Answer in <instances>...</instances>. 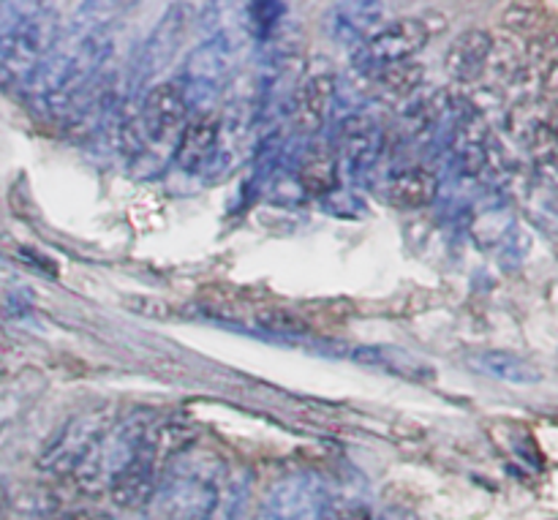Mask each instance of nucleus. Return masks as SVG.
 Returning <instances> with one entry per match:
<instances>
[{"label":"nucleus","instance_id":"1","mask_svg":"<svg viewBox=\"0 0 558 520\" xmlns=\"http://www.w3.org/2000/svg\"><path fill=\"white\" fill-rule=\"evenodd\" d=\"M434 31L425 20L420 16H409V20H398L392 25L381 27L379 33L368 38V41L360 47V63L365 65H396L407 63L414 52L425 47L430 41Z\"/></svg>","mask_w":558,"mask_h":520},{"label":"nucleus","instance_id":"2","mask_svg":"<svg viewBox=\"0 0 558 520\" xmlns=\"http://www.w3.org/2000/svg\"><path fill=\"white\" fill-rule=\"evenodd\" d=\"M101 425V412H90L85 414V418H76L74 423L65 425L52 450H47V456L41 458V467L52 469V472H74L82 463V458L93 450L98 436L104 434Z\"/></svg>","mask_w":558,"mask_h":520},{"label":"nucleus","instance_id":"3","mask_svg":"<svg viewBox=\"0 0 558 520\" xmlns=\"http://www.w3.org/2000/svg\"><path fill=\"white\" fill-rule=\"evenodd\" d=\"M189 114V98L178 82H161L153 87L142 104V120L153 140H167L172 131H178L185 123Z\"/></svg>","mask_w":558,"mask_h":520},{"label":"nucleus","instance_id":"4","mask_svg":"<svg viewBox=\"0 0 558 520\" xmlns=\"http://www.w3.org/2000/svg\"><path fill=\"white\" fill-rule=\"evenodd\" d=\"M114 505L125 507V510H136V507L147 505L150 496L156 494V467L147 458L136 456L134 461L125 463L109 485Z\"/></svg>","mask_w":558,"mask_h":520},{"label":"nucleus","instance_id":"5","mask_svg":"<svg viewBox=\"0 0 558 520\" xmlns=\"http://www.w3.org/2000/svg\"><path fill=\"white\" fill-rule=\"evenodd\" d=\"M494 52V38L483 27L463 31L447 49V71L458 80H474Z\"/></svg>","mask_w":558,"mask_h":520},{"label":"nucleus","instance_id":"6","mask_svg":"<svg viewBox=\"0 0 558 520\" xmlns=\"http://www.w3.org/2000/svg\"><path fill=\"white\" fill-rule=\"evenodd\" d=\"M218 120L210 114L191 118L178 142V164L183 172H196L213 158L218 145Z\"/></svg>","mask_w":558,"mask_h":520},{"label":"nucleus","instance_id":"7","mask_svg":"<svg viewBox=\"0 0 558 520\" xmlns=\"http://www.w3.org/2000/svg\"><path fill=\"white\" fill-rule=\"evenodd\" d=\"M439 194V178L428 169H409V172L396 174L387 185V199L390 205L401 207V210H414V207H425L436 199Z\"/></svg>","mask_w":558,"mask_h":520},{"label":"nucleus","instance_id":"8","mask_svg":"<svg viewBox=\"0 0 558 520\" xmlns=\"http://www.w3.org/2000/svg\"><path fill=\"white\" fill-rule=\"evenodd\" d=\"M332 98V76H311L300 87L298 104H294V123L303 131H316L325 123L327 107Z\"/></svg>","mask_w":558,"mask_h":520},{"label":"nucleus","instance_id":"9","mask_svg":"<svg viewBox=\"0 0 558 520\" xmlns=\"http://www.w3.org/2000/svg\"><path fill=\"white\" fill-rule=\"evenodd\" d=\"M194 436H196V431L191 428V425H183V423L158 425V428H153L150 434H147L145 447H142L140 456L147 458V461L156 467V463L163 461V458L185 450V447L194 442Z\"/></svg>","mask_w":558,"mask_h":520},{"label":"nucleus","instance_id":"10","mask_svg":"<svg viewBox=\"0 0 558 520\" xmlns=\"http://www.w3.org/2000/svg\"><path fill=\"white\" fill-rule=\"evenodd\" d=\"M477 363L485 374L496 376L501 382H510V385H534V382L543 379L537 365L510 352H485Z\"/></svg>","mask_w":558,"mask_h":520},{"label":"nucleus","instance_id":"11","mask_svg":"<svg viewBox=\"0 0 558 520\" xmlns=\"http://www.w3.org/2000/svg\"><path fill=\"white\" fill-rule=\"evenodd\" d=\"M343 147L354 167H368L379 153V134L368 118H352L343 129Z\"/></svg>","mask_w":558,"mask_h":520},{"label":"nucleus","instance_id":"12","mask_svg":"<svg viewBox=\"0 0 558 520\" xmlns=\"http://www.w3.org/2000/svg\"><path fill=\"white\" fill-rule=\"evenodd\" d=\"M300 183L305 185L308 194H327L338 183L336 158L327 150H314L300 167Z\"/></svg>","mask_w":558,"mask_h":520},{"label":"nucleus","instance_id":"13","mask_svg":"<svg viewBox=\"0 0 558 520\" xmlns=\"http://www.w3.org/2000/svg\"><path fill=\"white\" fill-rule=\"evenodd\" d=\"M354 360L363 365H371V368H387L398 376H409V379H414L417 371H423V365L414 363L409 354L398 352V349H390V347L357 349V352H354Z\"/></svg>","mask_w":558,"mask_h":520},{"label":"nucleus","instance_id":"14","mask_svg":"<svg viewBox=\"0 0 558 520\" xmlns=\"http://www.w3.org/2000/svg\"><path fill=\"white\" fill-rule=\"evenodd\" d=\"M256 325H259L262 330L276 332V336H305V332H308V325H305L298 314H292V311L287 309L259 311V314H256Z\"/></svg>","mask_w":558,"mask_h":520},{"label":"nucleus","instance_id":"15","mask_svg":"<svg viewBox=\"0 0 558 520\" xmlns=\"http://www.w3.org/2000/svg\"><path fill=\"white\" fill-rule=\"evenodd\" d=\"M120 303H123V309L147 316V319H169V316H174L172 305L161 298H153V294H123Z\"/></svg>","mask_w":558,"mask_h":520},{"label":"nucleus","instance_id":"16","mask_svg":"<svg viewBox=\"0 0 558 520\" xmlns=\"http://www.w3.org/2000/svg\"><path fill=\"white\" fill-rule=\"evenodd\" d=\"M420 76H423V71H420V65L414 63H396V65H385L379 74L381 85L390 87V90H409V87H414L420 82Z\"/></svg>","mask_w":558,"mask_h":520},{"label":"nucleus","instance_id":"17","mask_svg":"<svg viewBox=\"0 0 558 520\" xmlns=\"http://www.w3.org/2000/svg\"><path fill=\"white\" fill-rule=\"evenodd\" d=\"M327 520H374V518H371V512L365 510V507L349 505V507H341V510L332 512Z\"/></svg>","mask_w":558,"mask_h":520},{"label":"nucleus","instance_id":"18","mask_svg":"<svg viewBox=\"0 0 558 520\" xmlns=\"http://www.w3.org/2000/svg\"><path fill=\"white\" fill-rule=\"evenodd\" d=\"M69 520H114L112 516H107V512H93V510H82V512H74Z\"/></svg>","mask_w":558,"mask_h":520},{"label":"nucleus","instance_id":"19","mask_svg":"<svg viewBox=\"0 0 558 520\" xmlns=\"http://www.w3.org/2000/svg\"><path fill=\"white\" fill-rule=\"evenodd\" d=\"M0 510H3V496H0Z\"/></svg>","mask_w":558,"mask_h":520}]
</instances>
